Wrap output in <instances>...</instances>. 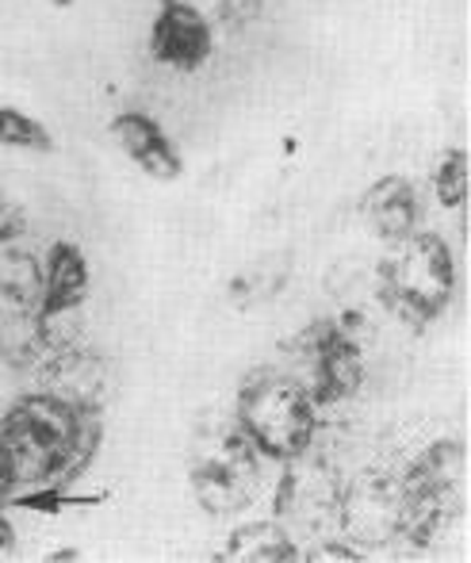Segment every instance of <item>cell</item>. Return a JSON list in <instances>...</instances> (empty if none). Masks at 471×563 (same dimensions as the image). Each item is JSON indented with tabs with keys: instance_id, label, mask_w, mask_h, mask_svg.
Segmentation results:
<instances>
[{
	"instance_id": "44dd1931",
	"label": "cell",
	"mask_w": 471,
	"mask_h": 563,
	"mask_svg": "<svg viewBox=\"0 0 471 563\" xmlns=\"http://www.w3.org/2000/svg\"><path fill=\"white\" fill-rule=\"evenodd\" d=\"M51 4H54V8H69L74 0H51Z\"/></svg>"
},
{
	"instance_id": "7402d4cb",
	"label": "cell",
	"mask_w": 471,
	"mask_h": 563,
	"mask_svg": "<svg viewBox=\"0 0 471 563\" xmlns=\"http://www.w3.org/2000/svg\"><path fill=\"white\" fill-rule=\"evenodd\" d=\"M162 4H173V0H162Z\"/></svg>"
},
{
	"instance_id": "ba28073f",
	"label": "cell",
	"mask_w": 471,
	"mask_h": 563,
	"mask_svg": "<svg viewBox=\"0 0 471 563\" xmlns=\"http://www.w3.org/2000/svg\"><path fill=\"white\" fill-rule=\"evenodd\" d=\"M211 51L215 35L199 8L185 4V0L162 4V12L154 15V27H150V58L157 66L177 69V74H196V69L207 66Z\"/></svg>"
},
{
	"instance_id": "8fae6325",
	"label": "cell",
	"mask_w": 471,
	"mask_h": 563,
	"mask_svg": "<svg viewBox=\"0 0 471 563\" xmlns=\"http://www.w3.org/2000/svg\"><path fill=\"white\" fill-rule=\"evenodd\" d=\"M341 518L349 521L364 544H383L403 529V503H398V483L364 479L353 490H346L338 503Z\"/></svg>"
},
{
	"instance_id": "3957f363",
	"label": "cell",
	"mask_w": 471,
	"mask_h": 563,
	"mask_svg": "<svg viewBox=\"0 0 471 563\" xmlns=\"http://www.w3.org/2000/svg\"><path fill=\"white\" fill-rule=\"evenodd\" d=\"M376 288L383 307L414 327L441 319L457 296V257L449 242L434 230H414L380 261Z\"/></svg>"
},
{
	"instance_id": "9a60e30c",
	"label": "cell",
	"mask_w": 471,
	"mask_h": 563,
	"mask_svg": "<svg viewBox=\"0 0 471 563\" xmlns=\"http://www.w3.org/2000/svg\"><path fill=\"white\" fill-rule=\"evenodd\" d=\"M0 146L28 150V154H51V150H54V134L46 131L43 119L20 112V108L0 104Z\"/></svg>"
},
{
	"instance_id": "7c38bea8",
	"label": "cell",
	"mask_w": 471,
	"mask_h": 563,
	"mask_svg": "<svg viewBox=\"0 0 471 563\" xmlns=\"http://www.w3.org/2000/svg\"><path fill=\"white\" fill-rule=\"evenodd\" d=\"M92 288V268L89 257L77 242L62 238V242L51 245L43 265V314L46 319H58V314H69L89 299Z\"/></svg>"
},
{
	"instance_id": "2e32d148",
	"label": "cell",
	"mask_w": 471,
	"mask_h": 563,
	"mask_svg": "<svg viewBox=\"0 0 471 563\" xmlns=\"http://www.w3.org/2000/svg\"><path fill=\"white\" fill-rule=\"evenodd\" d=\"M23 230H28V211L20 203H12L4 192H0V245L20 242Z\"/></svg>"
},
{
	"instance_id": "5b68a950",
	"label": "cell",
	"mask_w": 471,
	"mask_h": 563,
	"mask_svg": "<svg viewBox=\"0 0 471 563\" xmlns=\"http://www.w3.org/2000/svg\"><path fill=\"white\" fill-rule=\"evenodd\" d=\"M261 452L238 426H211L196 438L188 460L191 498L211 518H234L261 490Z\"/></svg>"
},
{
	"instance_id": "5bb4252c",
	"label": "cell",
	"mask_w": 471,
	"mask_h": 563,
	"mask_svg": "<svg viewBox=\"0 0 471 563\" xmlns=\"http://www.w3.org/2000/svg\"><path fill=\"white\" fill-rule=\"evenodd\" d=\"M434 192H437V200H441V208H449V211H460L468 203L471 157H468L464 146L445 150V157L437 162V169H434Z\"/></svg>"
},
{
	"instance_id": "4fadbf2b",
	"label": "cell",
	"mask_w": 471,
	"mask_h": 563,
	"mask_svg": "<svg viewBox=\"0 0 471 563\" xmlns=\"http://www.w3.org/2000/svg\"><path fill=\"white\" fill-rule=\"evenodd\" d=\"M219 560L284 563V560H299V549H295V541L287 537V529L281 521H250V526H238L234 533H230Z\"/></svg>"
},
{
	"instance_id": "d6986e66",
	"label": "cell",
	"mask_w": 471,
	"mask_h": 563,
	"mask_svg": "<svg viewBox=\"0 0 471 563\" xmlns=\"http://www.w3.org/2000/svg\"><path fill=\"white\" fill-rule=\"evenodd\" d=\"M8 503H15V490H12V483H8V475L0 472V514H4Z\"/></svg>"
},
{
	"instance_id": "6da1fadb",
	"label": "cell",
	"mask_w": 471,
	"mask_h": 563,
	"mask_svg": "<svg viewBox=\"0 0 471 563\" xmlns=\"http://www.w3.org/2000/svg\"><path fill=\"white\" fill-rule=\"evenodd\" d=\"M100 449L96 407L74 402L58 391H35L12 402L0 418V472L12 490L66 487L92 464Z\"/></svg>"
},
{
	"instance_id": "52a82bcc",
	"label": "cell",
	"mask_w": 471,
	"mask_h": 563,
	"mask_svg": "<svg viewBox=\"0 0 471 563\" xmlns=\"http://www.w3.org/2000/svg\"><path fill=\"white\" fill-rule=\"evenodd\" d=\"M295 353L307 368V376L299 379L315 402H346L357 395L364 379V353L361 341L338 319H318L303 334H295Z\"/></svg>"
},
{
	"instance_id": "e0dca14e",
	"label": "cell",
	"mask_w": 471,
	"mask_h": 563,
	"mask_svg": "<svg viewBox=\"0 0 471 563\" xmlns=\"http://www.w3.org/2000/svg\"><path fill=\"white\" fill-rule=\"evenodd\" d=\"M12 549H15V526L4 518V514H0V556H4V552H12Z\"/></svg>"
},
{
	"instance_id": "7a4b0ae2",
	"label": "cell",
	"mask_w": 471,
	"mask_h": 563,
	"mask_svg": "<svg viewBox=\"0 0 471 563\" xmlns=\"http://www.w3.org/2000/svg\"><path fill=\"white\" fill-rule=\"evenodd\" d=\"M234 426L269 460H303L318 433V402L292 372L261 368L238 387Z\"/></svg>"
},
{
	"instance_id": "30bf717a",
	"label": "cell",
	"mask_w": 471,
	"mask_h": 563,
	"mask_svg": "<svg viewBox=\"0 0 471 563\" xmlns=\"http://www.w3.org/2000/svg\"><path fill=\"white\" fill-rule=\"evenodd\" d=\"M111 134H116L119 150L139 165L146 177L162 180H177L185 173V157H180L177 142L165 134V126L146 112H119L111 119Z\"/></svg>"
},
{
	"instance_id": "ffe728a7",
	"label": "cell",
	"mask_w": 471,
	"mask_h": 563,
	"mask_svg": "<svg viewBox=\"0 0 471 563\" xmlns=\"http://www.w3.org/2000/svg\"><path fill=\"white\" fill-rule=\"evenodd\" d=\"M51 560H77V552L74 549H62V552H54Z\"/></svg>"
},
{
	"instance_id": "ac0fdd59",
	"label": "cell",
	"mask_w": 471,
	"mask_h": 563,
	"mask_svg": "<svg viewBox=\"0 0 471 563\" xmlns=\"http://www.w3.org/2000/svg\"><path fill=\"white\" fill-rule=\"evenodd\" d=\"M318 560H361V552H349V549H341V544H326L322 552H318Z\"/></svg>"
},
{
	"instance_id": "277c9868",
	"label": "cell",
	"mask_w": 471,
	"mask_h": 563,
	"mask_svg": "<svg viewBox=\"0 0 471 563\" xmlns=\"http://www.w3.org/2000/svg\"><path fill=\"white\" fill-rule=\"evenodd\" d=\"M54 319L43 314V265L23 245H0V356L39 372L54 356Z\"/></svg>"
},
{
	"instance_id": "8992f818",
	"label": "cell",
	"mask_w": 471,
	"mask_h": 563,
	"mask_svg": "<svg viewBox=\"0 0 471 563\" xmlns=\"http://www.w3.org/2000/svg\"><path fill=\"white\" fill-rule=\"evenodd\" d=\"M468 449L460 441H437L414 460L410 475L398 483L403 529L414 544H434L464 510Z\"/></svg>"
},
{
	"instance_id": "9c48e42d",
	"label": "cell",
	"mask_w": 471,
	"mask_h": 563,
	"mask_svg": "<svg viewBox=\"0 0 471 563\" xmlns=\"http://www.w3.org/2000/svg\"><path fill=\"white\" fill-rule=\"evenodd\" d=\"M421 216H426V208H421L418 185H414L410 177H398V173L372 180L361 196L364 227L387 245L403 242L414 230H421Z\"/></svg>"
}]
</instances>
